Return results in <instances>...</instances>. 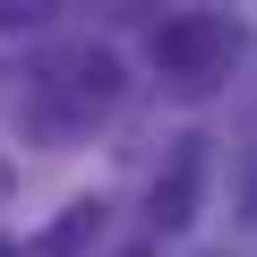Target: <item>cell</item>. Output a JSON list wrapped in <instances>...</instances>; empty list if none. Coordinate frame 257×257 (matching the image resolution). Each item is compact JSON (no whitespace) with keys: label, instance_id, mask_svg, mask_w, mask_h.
Instances as JSON below:
<instances>
[{"label":"cell","instance_id":"1","mask_svg":"<svg viewBox=\"0 0 257 257\" xmlns=\"http://www.w3.org/2000/svg\"><path fill=\"white\" fill-rule=\"evenodd\" d=\"M240 26L231 18H172V26H155V69L163 77H180V86H214L231 60H240Z\"/></svg>","mask_w":257,"mask_h":257},{"label":"cell","instance_id":"2","mask_svg":"<svg viewBox=\"0 0 257 257\" xmlns=\"http://www.w3.org/2000/svg\"><path fill=\"white\" fill-rule=\"evenodd\" d=\"M197 189H206V138H180V146H172V172L155 180V223H163V231L197 223Z\"/></svg>","mask_w":257,"mask_h":257},{"label":"cell","instance_id":"3","mask_svg":"<svg viewBox=\"0 0 257 257\" xmlns=\"http://www.w3.org/2000/svg\"><path fill=\"white\" fill-rule=\"evenodd\" d=\"M43 86H60L77 111H103V103L120 94V69H111V52H69V60H60Z\"/></svg>","mask_w":257,"mask_h":257},{"label":"cell","instance_id":"4","mask_svg":"<svg viewBox=\"0 0 257 257\" xmlns=\"http://www.w3.org/2000/svg\"><path fill=\"white\" fill-rule=\"evenodd\" d=\"M94 231H103V206H69V214H60V223H52L43 240H26L18 257H77V248H86Z\"/></svg>","mask_w":257,"mask_h":257},{"label":"cell","instance_id":"5","mask_svg":"<svg viewBox=\"0 0 257 257\" xmlns=\"http://www.w3.org/2000/svg\"><path fill=\"white\" fill-rule=\"evenodd\" d=\"M0 197H9V163H0Z\"/></svg>","mask_w":257,"mask_h":257},{"label":"cell","instance_id":"6","mask_svg":"<svg viewBox=\"0 0 257 257\" xmlns=\"http://www.w3.org/2000/svg\"><path fill=\"white\" fill-rule=\"evenodd\" d=\"M0 257H18V240H0Z\"/></svg>","mask_w":257,"mask_h":257},{"label":"cell","instance_id":"7","mask_svg":"<svg viewBox=\"0 0 257 257\" xmlns=\"http://www.w3.org/2000/svg\"><path fill=\"white\" fill-rule=\"evenodd\" d=\"M248 214H257V189H248Z\"/></svg>","mask_w":257,"mask_h":257},{"label":"cell","instance_id":"8","mask_svg":"<svg viewBox=\"0 0 257 257\" xmlns=\"http://www.w3.org/2000/svg\"><path fill=\"white\" fill-rule=\"evenodd\" d=\"M128 257H146V248H128Z\"/></svg>","mask_w":257,"mask_h":257}]
</instances>
